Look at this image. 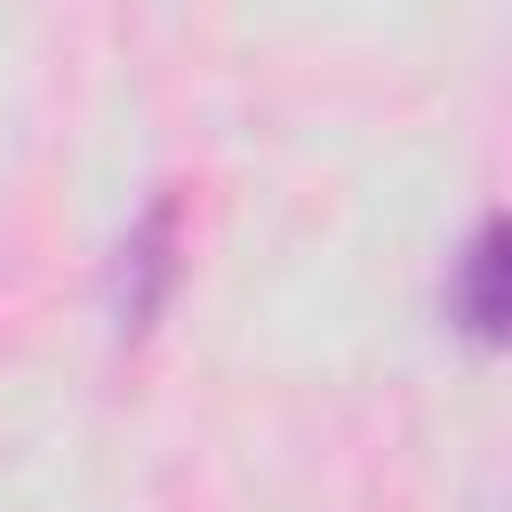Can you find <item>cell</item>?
Returning a JSON list of instances; mask_svg holds the SVG:
<instances>
[{"label": "cell", "instance_id": "1", "mask_svg": "<svg viewBox=\"0 0 512 512\" xmlns=\"http://www.w3.org/2000/svg\"><path fill=\"white\" fill-rule=\"evenodd\" d=\"M176 280H184V192L160 184V192L128 216V232H120V248H112V272H104L112 336H144V328L168 312Z\"/></svg>", "mask_w": 512, "mask_h": 512}, {"label": "cell", "instance_id": "2", "mask_svg": "<svg viewBox=\"0 0 512 512\" xmlns=\"http://www.w3.org/2000/svg\"><path fill=\"white\" fill-rule=\"evenodd\" d=\"M448 320H456L480 352L504 344V216H496V208H488V216L472 224V240L448 256Z\"/></svg>", "mask_w": 512, "mask_h": 512}]
</instances>
